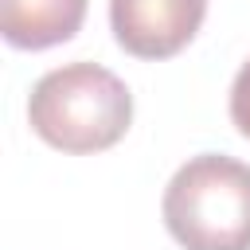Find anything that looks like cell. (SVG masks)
<instances>
[{
    "mask_svg": "<svg viewBox=\"0 0 250 250\" xmlns=\"http://www.w3.org/2000/svg\"><path fill=\"white\" fill-rule=\"evenodd\" d=\"M27 121L51 148L102 152L125 137L133 121V94L98 62H66L35 82Z\"/></svg>",
    "mask_w": 250,
    "mask_h": 250,
    "instance_id": "1",
    "label": "cell"
},
{
    "mask_svg": "<svg viewBox=\"0 0 250 250\" xmlns=\"http://www.w3.org/2000/svg\"><path fill=\"white\" fill-rule=\"evenodd\" d=\"M230 121L242 137H250V59L242 62V70L234 74V86H230Z\"/></svg>",
    "mask_w": 250,
    "mask_h": 250,
    "instance_id": "5",
    "label": "cell"
},
{
    "mask_svg": "<svg viewBox=\"0 0 250 250\" xmlns=\"http://www.w3.org/2000/svg\"><path fill=\"white\" fill-rule=\"evenodd\" d=\"M86 20V0H0V31L12 47L43 51L66 43Z\"/></svg>",
    "mask_w": 250,
    "mask_h": 250,
    "instance_id": "4",
    "label": "cell"
},
{
    "mask_svg": "<svg viewBox=\"0 0 250 250\" xmlns=\"http://www.w3.org/2000/svg\"><path fill=\"white\" fill-rule=\"evenodd\" d=\"M207 16V0H109L117 43L137 59H168L184 51Z\"/></svg>",
    "mask_w": 250,
    "mask_h": 250,
    "instance_id": "3",
    "label": "cell"
},
{
    "mask_svg": "<svg viewBox=\"0 0 250 250\" xmlns=\"http://www.w3.org/2000/svg\"><path fill=\"white\" fill-rule=\"evenodd\" d=\"M164 227L184 250H250V164L191 156L164 188Z\"/></svg>",
    "mask_w": 250,
    "mask_h": 250,
    "instance_id": "2",
    "label": "cell"
}]
</instances>
